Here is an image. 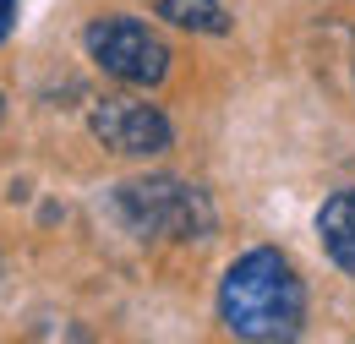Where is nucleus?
I'll list each match as a JSON object with an SVG mask.
<instances>
[{
	"mask_svg": "<svg viewBox=\"0 0 355 344\" xmlns=\"http://www.w3.org/2000/svg\"><path fill=\"white\" fill-rule=\"evenodd\" d=\"M219 322L235 339H257V344L301 339L306 284H301L295 262L273 246H252L246 257H235L219 279Z\"/></svg>",
	"mask_w": 355,
	"mask_h": 344,
	"instance_id": "1",
	"label": "nucleus"
},
{
	"mask_svg": "<svg viewBox=\"0 0 355 344\" xmlns=\"http://www.w3.org/2000/svg\"><path fill=\"white\" fill-rule=\"evenodd\" d=\"M110 214L142 241L148 235L153 241H208L219 230L208 191H197L191 180H175V175H148V180L115 186Z\"/></svg>",
	"mask_w": 355,
	"mask_h": 344,
	"instance_id": "2",
	"label": "nucleus"
},
{
	"mask_svg": "<svg viewBox=\"0 0 355 344\" xmlns=\"http://www.w3.org/2000/svg\"><path fill=\"white\" fill-rule=\"evenodd\" d=\"M83 49H88V60L104 77H115L126 87H159L170 77L164 39L137 17H93L88 33H83Z\"/></svg>",
	"mask_w": 355,
	"mask_h": 344,
	"instance_id": "3",
	"label": "nucleus"
},
{
	"mask_svg": "<svg viewBox=\"0 0 355 344\" xmlns=\"http://www.w3.org/2000/svg\"><path fill=\"white\" fill-rule=\"evenodd\" d=\"M88 131L110 148V153H126V159H153L175 142V131L164 121V110L142 104V98H104L88 110Z\"/></svg>",
	"mask_w": 355,
	"mask_h": 344,
	"instance_id": "4",
	"label": "nucleus"
},
{
	"mask_svg": "<svg viewBox=\"0 0 355 344\" xmlns=\"http://www.w3.org/2000/svg\"><path fill=\"white\" fill-rule=\"evenodd\" d=\"M317 235H322V252L334 257V268L355 279V186L334 191L317 208Z\"/></svg>",
	"mask_w": 355,
	"mask_h": 344,
	"instance_id": "5",
	"label": "nucleus"
},
{
	"mask_svg": "<svg viewBox=\"0 0 355 344\" xmlns=\"http://www.w3.org/2000/svg\"><path fill=\"white\" fill-rule=\"evenodd\" d=\"M159 17L186 33H230V11L219 0H159Z\"/></svg>",
	"mask_w": 355,
	"mask_h": 344,
	"instance_id": "6",
	"label": "nucleus"
},
{
	"mask_svg": "<svg viewBox=\"0 0 355 344\" xmlns=\"http://www.w3.org/2000/svg\"><path fill=\"white\" fill-rule=\"evenodd\" d=\"M11 28H17V0H0V44L11 39Z\"/></svg>",
	"mask_w": 355,
	"mask_h": 344,
	"instance_id": "7",
	"label": "nucleus"
}]
</instances>
